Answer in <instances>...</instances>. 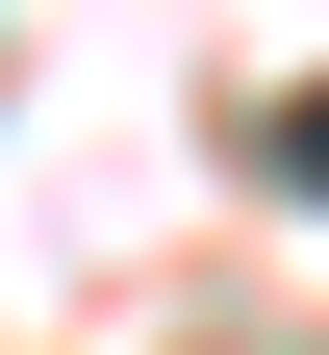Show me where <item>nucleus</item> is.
Listing matches in <instances>:
<instances>
[{
    "label": "nucleus",
    "mask_w": 329,
    "mask_h": 355,
    "mask_svg": "<svg viewBox=\"0 0 329 355\" xmlns=\"http://www.w3.org/2000/svg\"><path fill=\"white\" fill-rule=\"evenodd\" d=\"M278 178H304V203H329V76H304V102H278Z\"/></svg>",
    "instance_id": "nucleus-1"
}]
</instances>
